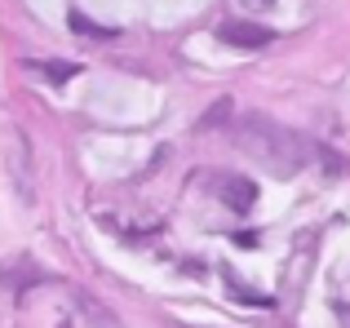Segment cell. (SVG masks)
I'll return each mask as SVG.
<instances>
[{"mask_svg":"<svg viewBox=\"0 0 350 328\" xmlns=\"http://www.w3.org/2000/svg\"><path fill=\"white\" fill-rule=\"evenodd\" d=\"M235 142L248 151V160H257L266 173H275V178H293V173L306 169L310 160V147L297 138L293 129H284V124H275L271 115H239L235 120Z\"/></svg>","mask_w":350,"mask_h":328,"instance_id":"cell-1","label":"cell"},{"mask_svg":"<svg viewBox=\"0 0 350 328\" xmlns=\"http://www.w3.org/2000/svg\"><path fill=\"white\" fill-rule=\"evenodd\" d=\"M217 40L235 44V49H266L275 40V31L266 23H248V18H231V23L217 27Z\"/></svg>","mask_w":350,"mask_h":328,"instance_id":"cell-2","label":"cell"},{"mask_svg":"<svg viewBox=\"0 0 350 328\" xmlns=\"http://www.w3.org/2000/svg\"><path fill=\"white\" fill-rule=\"evenodd\" d=\"M217 200H226V204H231L235 208V213H248V208H253L257 204V187H253V182H248V178H235V173H217Z\"/></svg>","mask_w":350,"mask_h":328,"instance_id":"cell-3","label":"cell"},{"mask_svg":"<svg viewBox=\"0 0 350 328\" xmlns=\"http://www.w3.org/2000/svg\"><path fill=\"white\" fill-rule=\"evenodd\" d=\"M76 306H80V315H85V328H124L111 306L98 302V297H89V293H76Z\"/></svg>","mask_w":350,"mask_h":328,"instance_id":"cell-4","label":"cell"},{"mask_svg":"<svg viewBox=\"0 0 350 328\" xmlns=\"http://www.w3.org/2000/svg\"><path fill=\"white\" fill-rule=\"evenodd\" d=\"M67 27H71V31H80V36H94V40H111V36H120L116 27H107V23H89L80 9H71V14H67Z\"/></svg>","mask_w":350,"mask_h":328,"instance_id":"cell-5","label":"cell"},{"mask_svg":"<svg viewBox=\"0 0 350 328\" xmlns=\"http://www.w3.org/2000/svg\"><path fill=\"white\" fill-rule=\"evenodd\" d=\"M27 67L49 76V85H67L71 76H80V62H27Z\"/></svg>","mask_w":350,"mask_h":328,"instance_id":"cell-6","label":"cell"},{"mask_svg":"<svg viewBox=\"0 0 350 328\" xmlns=\"http://www.w3.org/2000/svg\"><path fill=\"white\" fill-rule=\"evenodd\" d=\"M226 111H231V102H226V98H222V102H217V107H208V115H204V120H200V129H213V124H226Z\"/></svg>","mask_w":350,"mask_h":328,"instance_id":"cell-7","label":"cell"},{"mask_svg":"<svg viewBox=\"0 0 350 328\" xmlns=\"http://www.w3.org/2000/svg\"><path fill=\"white\" fill-rule=\"evenodd\" d=\"M333 315H337L342 328H350V302H333Z\"/></svg>","mask_w":350,"mask_h":328,"instance_id":"cell-8","label":"cell"},{"mask_svg":"<svg viewBox=\"0 0 350 328\" xmlns=\"http://www.w3.org/2000/svg\"><path fill=\"white\" fill-rule=\"evenodd\" d=\"M239 5H248V9H271L275 0H239Z\"/></svg>","mask_w":350,"mask_h":328,"instance_id":"cell-9","label":"cell"}]
</instances>
